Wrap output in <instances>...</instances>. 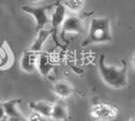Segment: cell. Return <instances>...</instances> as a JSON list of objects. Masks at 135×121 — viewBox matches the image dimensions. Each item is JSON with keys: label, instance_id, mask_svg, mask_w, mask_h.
<instances>
[{"label": "cell", "instance_id": "obj_1", "mask_svg": "<svg viewBox=\"0 0 135 121\" xmlns=\"http://www.w3.org/2000/svg\"><path fill=\"white\" fill-rule=\"evenodd\" d=\"M121 66L108 65L105 60V56L101 54L99 59V72L103 82L113 89H122L128 85L127 64L122 60Z\"/></svg>", "mask_w": 135, "mask_h": 121}, {"label": "cell", "instance_id": "obj_2", "mask_svg": "<svg viewBox=\"0 0 135 121\" xmlns=\"http://www.w3.org/2000/svg\"><path fill=\"white\" fill-rule=\"evenodd\" d=\"M111 21L108 17H93L88 24V35L83 40L82 46L94 43H105L112 41Z\"/></svg>", "mask_w": 135, "mask_h": 121}, {"label": "cell", "instance_id": "obj_3", "mask_svg": "<svg viewBox=\"0 0 135 121\" xmlns=\"http://www.w3.org/2000/svg\"><path fill=\"white\" fill-rule=\"evenodd\" d=\"M54 4H46L41 6H32V5H25L21 7L22 11L27 14H30L34 17L36 23V30H40L42 28L47 27L50 22V12L53 8Z\"/></svg>", "mask_w": 135, "mask_h": 121}, {"label": "cell", "instance_id": "obj_4", "mask_svg": "<svg viewBox=\"0 0 135 121\" xmlns=\"http://www.w3.org/2000/svg\"><path fill=\"white\" fill-rule=\"evenodd\" d=\"M118 115V109L105 101H98L90 108V117L94 121H113Z\"/></svg>", "mask_w": 135, "mask_h": 121}, {"label": "cell", "instance_id": "obj_5", "mask_svg": "<svg viewBox=\"0 0 135 121\" xmlns=\"http://www.w3.org/2000/svg\"><path fill=\"white\" fill-rule=\"evenodd\" d=\"M61 34L63 35L70 34H82L85 31L83 19L77 14H67L60 27Z\"/></svg>", "mask_w": 135, "mask_h": 121}, {"label": "cell", "instance_id": "obj_6", "mask_svg": "<svg viewBox=\"0 0 135 121\" xmlns=\"http://www.w3.org/2000/svg\"><path fill=\"white\" fill-rule=\"evenodd\" d=\"M67 10L63 6L62 3H56L53 5V8L51 9L50 12V22L49 24L51 25V29L53 34H57V30L59 29L67 15Z\"/></svg>", "mask_w": 135, "mask_h": 121}, {"label": "cell", "instance_id": "obj_7", "mask_svg": "<svg viewBox=\"0 0 135 121\" xmlns=\"http://www.w3.org/2000/svg\"><path fill=\"white\" fill-rule=\"evenodd\" d=\"M54 60L52 59L51 54L45 52H41L38 56L37 62V71L44 78H49L54 71Z\"/></svg>", "mask_w": 135, "mask_h": 121}, {"label": "cell", "instance_id": "obj_8", "mask_svg": "<svg viewBox=\"0 0 135 121\" xmlns=\"http://www.w3.org/2000/svg\"><path fill=\"white\" fill-rule=\"evenodd\" d=\"M39 53L31 51L30 48L22 52L20 59V69L28 74H32L37 71V62H38Z\"/></svg>", "mask_w": 135, "mask_h": 121}, {"label": "cell", "instance_id": "obj_9", "mask_svg": "<svg viewBox=\"0 0 135 121\" xmlns=\"http://www.w3.org/2000/svg\"><path fill=\"white\" fill-rule=\"evenodd\" d=\"M20 102V101L17 99H11L4 101L2 103L5 116L8 117L11 121H27V117H25L21 111H20V109L17 108Z\"/></svg>", "mask_w": 135, "mask_h": 121}, {"label": "cell", "instance_id": "obj_10", "mask_svg": "<svg viewBox=\"0 0 135 121\" xmlns=\"http://www.w3.org/2000/svg\"><path fill=\"white\" fill-rule=\"evenodd\" d=\"M14 64V54L7 41H3L0 46V71L10 69Z\"/></svg>", "mask_w": 135, "mask_h": 121}, {"label": "cell", "instance_id": "obj_11", "mask_svg": "<svg viewBox=\"0 0 135 121\" xmlns=\"http://www.w3.org/2000/svg\"><path fill=\"white\" fill-rule=\"evenodd\" d=\"M53 34V31L51 28H42L40 30L37 31V36L35 40L33 41L32 46L30 47V50L36 52V53H41L43 52V47L45 46L46 41L48 40V38Z\"/></svg>", "mask_w": 135, "mask_h": 121}, {"label": "cell", "instance_id": "obj_12", "mask_svg": "<svg viewBox=\"0 0 135 121\" xmlns=\"http://www.w3.org/2000/svg\"><path fill=\"white\" fill-rule=\"evenodd\" d=\"M53 91L57 97L62 99H67L73 94V86L70 82L59 80L55 82L53 85Z\"/></svg>", "mask_w": 135, "mask_h": 121}, {"label": "cell", "instance_id": "obj_13", "mask_svg": "<svg viewBox=\"0 0 135 121\" xmlns=\"http://www.w3.org/2000/svg\"><path fill=\"white\" fill-rule=\"evenodd\" d=\"M30 107L33 110V112H36V113L42 115L44 117L50 118L53 103L45 100L32 101V102H30Z\"/></svg>", "mask_w": 135, "mask_h": 121}, {"label": "cell", "instance_id": "obj_14", "mask_svg": "<svg viewBox=\"0 0 135 121\" xmlns=\"http://www.w3.org/2000/svg\"><path fill=\"white\" fill-rule=\"evenodd\" d=\"M68 117H69L68 109L62 101H57L53 103L50 118H52L55 121H66Z\"/></svg>", "mask_w": 135, "mask_h": 121}, {"label": "cell", "instance_id": "obj_15", "mask_svg": "<svg viewBox=\"0 0 135 121\" xmlns=\"http://www.w3.org/2000/svg\"><path fill=\"white\" fill-rule=\"evenodd\" d=\"M84 3H85V0H64L62 4L66 8L67 12L70 11V13L77 14L82 10Z\"/></svg>", "mask_w": 135, "mask_h": 121}, {"label": "cell", "instance_id": "obj_16", "mask_svg": "<svg viewBox=\"0 0 135 121\" xmlns=\"http://www.w3.org/2000/svg\"><path fill=\"white\" fill-rule=\"evenodd\" d=\"M48 119H49V118H47V117H44V116L38 114V113H36V112H33V113L27 118V121H49Z\"/></svg>", "mask_w": 135, "mask_h": 121}, {"label": "cell", "instance_id": "obj_17", "mask_svg": "<svg viewBox=\"0 0 135 121\" xmlns=\"http://www.w3.org/2000/svg\"><path fill=\"white\" fill-rule=\"evenodd\" d=\"M5 117V113H4V109H3V106H2V103H0V120Z\"/></svg>", "mask_w": 135, "mask_h": 121}, {"label": "cell", "instance_id": "obj_18", "mask_svg": "<svg viewBox=\"0 0 135 121\" xmlns=\"http://www.w3.org/2000/svg\"><path fill=\"white\" fill-rule=\"evenodd\" d=\"M0 121H11V120H10L8 117H6V116H5V117H3V118H2Z\"/></svg>", "mask_w": 135, "mask_h": 121}, {"label": "cell", "instance_id": "obj_19", "mask_svg": "<svg viewBox=\"0 0 135 121\" xmlns=\"http://www.w3.org/2000/svg\"><path fill=\"white\" fill-rule=\"evenodd\" d=\"M32 1H33V2H41L42 0H32Z\"/></svg>", "mask_w": 135, "mask_h": 121}]
</instances>
